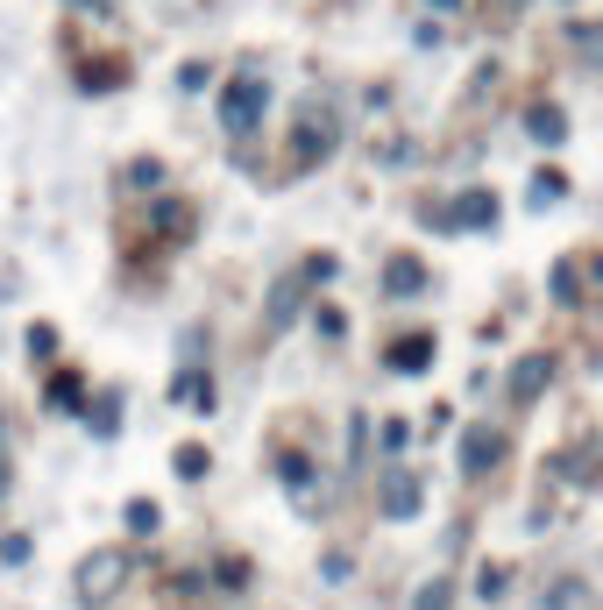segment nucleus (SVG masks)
Wrapping results in <instances>:
<instances>
[{"label": "nucleus", "instance_id": "1", "mask_svg": "<svg viewBox=\"0 0 603 610\" xmlns=\"http://www.w3.org/2000/svg\"><path fill=\"white\" fill-rule=\"evenodd\" d=\"M334 270H341L334 256H306L298 270H284V277H277V291H270V305H263V334H284V327L298 320V305H306V291H320Z\"/></svg>", "mask_w": 603, "mask_h": 610}, {"label": "nucleus", "instance_id": "2", "mask_svg": "<svg viewBox=\"0 0 603 610\" xmlns=\"http://www.w3.org/2000/svg\"><path fill=\"white\" fill-rule=\"evenodd\" d=\"M263 107H270V86L256 79V71H242V79L220 93V128H228V135H256L263 128Z\"/></svg>", "mask_w": 603, "mask_h": 610}, {"label": "nucleus", "instance_id": "3", "mask_svg": "<svg viewBox=\"0 0 603 610\" xmlns=\"http://www.w3.org/2000/svg\"><path fill=\"white\" fill-rule=\"evenodd\" d=\"M121 582H128V554L107 547V554H86L79 561V582H71V589H79V603H107Z\"/></svg>", "mask_w": 603, "mask_h": 610}, {"label": "nucleus", "instance_id": "4", "mask_svg": "<svg viewBox=\"0 0 603 610\" xmlns=\"http://www.w3.org/2000/svg\"><path fill=\"white\" fill-rule=\"evenodd\" d=\"M334 142H341V121L334 114H306V121H298V164L334 157Z\"/></svg>", "mask_w": 603, "mask_h": 610}, {"label": "nucleus", "instance_id": "5", "mask_svg": "<svg viewBox=\"0 0 603 610\" xmlns=\"http://www.w3.org/2000/svg\"><path fill=\"white\" fill-rule=\"evenodd\" d=\"M547 384H554V355H525V362L511 369V398H518V405H533Z\"/></svg>", "mask_w": 603, "mask_h": 610}, {"label": "nucleus", "instance_id": "6", "mask_svg": "<svg viewBox=\"0 0 603 610\" xmlns=\"http://www.w3.org/2000/svg\"><path fill=\"white\" fill-rule=\"evenodd\" d=\"M490 220H497V192H483V185H469L447 206V227H490Z\"/></svg>", "mask_w": 603, "mask_h": 610}, {"label": "nucleus", "instance_id": "7", "mask_svg": "<svg viewBox=\"0 0 603 610\" xmlns=\"http://www.w3.org/2000/svg\"><path fill=\"white\" fill-rule=\"evenodd\" d=\"M384 362H391L398 376H412V369H433V334H405V341H391V348H384Z\"/></svg>", "mask_w": 603, "mask_h": 610}, {"label": "nucleus", "instance_id": "8", "mask_svg": "<svg viewBox=\"0 0 603 610\" xmlns=\"http://www.w3.org/2000/svg\"><path fill=\"white\" fill-rule=\"evenodd\" d=\"M384 511H391V518H412V511H419V476L391 469V476H384Z\"/></svg>", "mask_w": 603, "mask_h": 610}, {"label": "nucleus", "instance_id": "9", "mask_svg": "<svg viewBox=\"0 0 603 610\" xmlns=\"http://www.w3.org/2000/svg\"><path fill=\"white\" fill-rule=\"evenodd\" d=\"M497 454H504V440H497L490 426H476V433L462 440V469L476 476V469H490V462H497Z\"/></svg>", "mask_w": 603, "mask_h": 610}, {"label": "nucleus", "instance_id": "10", "mask_svg": "<svg viewBox=\"0 0 603 610\" xmlns=\"http://www.w3.org/2000/svg\"><path fill=\"white\" fill-rule=\"evenodd\" d=\"M419 291H426V270H419L412 256H398V263H391V298H419Z\"/></svg>", "mask_w": 603, "mask_h": 610}, {"label": "nucleus", "instance_id": "11", "mask_svg": "<svg viewBox=\"0 0 603 610\" xmlns=\"http://www.w3.org/2000/svg\"><path fill=\"white\" fill-rule=\"evenodd\" d=\"M171 398H178V405H213V384H206V376H192V369H185Z\"/></svg>", "mask_w": 603, "mask_h": 610}, {"label": "nucleus", "instance_id": "12", "mask_svg": "<svg viewBox=\"0 0 603 610\" xmlns=\"http://www.w3.org/2000/svg\"><path fill=\"white\" fill-rule=\"evenodd\" d=\"M447 603H455V582H447V575H433V582L419 589V610H447Z\"/></svg>", "mask_w": 603, "mask_h": 610}, {"label": "nucleus", "instance_id": "13", "mask_svg": "<svg viewBox=\"0 0 603 610\" xmlns=\"http://www.w3.org/2000/svg\"><path fill=\"white\" fill-rule=\"evenodd\" d=\"M547 199H568V178L561 171H540L533 178V206H547Z\"/></svg>", "mask_w": 603, "mask_h": 610}, {"label": "nucleus", "instance_id": "14", "mask_svg": "<svg viewBox=\"0 0 603 610\" xmlns=\"http://www.w3.org/2000/svg\"><path fill=\"white\" fill-rule=\"evenodd\" d=\"M533 135H540V142H561V135H568V121H561L554 107H540V114H533Z\"/></svg>", "mask_w": 603, "mask_h": 610}, {"label": "nucleus", "instance_id": "15", "mask_svg": "<svg viewBox=\"0 0 603 610\" xmlns=\"http://www.w3.org/2000/svg\"><path fill=\"white\" fill-rule=\"evenodd\" d=\"M554 298H561V305H575V298H582V277H575V263H561V270H554Z\"/></svg>", "mask_w": 603, "mask_h": 610}, {"label": "nucleus", "instance_id": "16", "mask_svg": "<svg viewBox=\"0 0 603 610\" xmlns=\"http://www.w3.org/2000/svg\"><path fill=\"white\" fill-rule=\"evenodd\" d=\"M157 518H164V511L149 504V497H142V504H128V532H157Z\"/></svg>", "mask_w": 603, "mask_h": 610}, {"label": "nucleus", "instance_id": "17", "mask_svg": "<svg viewBox=\"0 0 603 610\" xmlns=\"http://www.w3.org/2000/svg\"><path fill=\"white\" fill-rule=\"evenodd\" d=\"M178 476H185V483L206 476V447H178Z\"/></svg>", "mask_w": 603, "mask_h": 610}, {"label": "nucleus", "instance_id": "18", "mask_svg": "<svg viewBox=\"0 0 603 610\" xmlns=\"http://www.w3.org/2000/svg\"><path fill=\"white\" fill-rule=\"evenodd\" d=\"M313 327H320V334H327V341H341V334H348V320H341V313H334V305H320V313H313Z\"/></svg>", "mask_w": 603, "mask_h": 610}, {"label": "nucleus", "instance_id": "19", "mask_svg": "<svg viewBox=\"0 0 603 610\" xmlns=\"http://www.w3.org/2000/svg\"><path fill=\"white\" fill-rule=\"evenodd\" d=\"M29 355H36V362H43V355H57V334H50V327H36V334H29Z\"/></svg>", "mask_w": 603, "mask_h": 610}, {"label": "nucleus", "instance_id": "20", "mask_svg": "<svg viewBox=\"0 0 603 610\" xmlns=\"http://www.w3.org/2000/svg\"><path fill=\"white\" fill-rule=\"evenodd\" d=\"M433 8H462V0H433Z\"/></svg>", "mask_w": 603, "mask_h": 610}, {"label": "nucleus", "instance_id": "21", "mask_svg": "<svg viewBox=\"0 0 603 610\" xmlns=\"http://www.w3.org/2000/svg\"><path fill=\"white\" fill-rule=\"evenodd\" d=\"M79 8H107V0H79Z\"/></svg>", "mask_w": 603, "mask_h": 610}]
</instances>
